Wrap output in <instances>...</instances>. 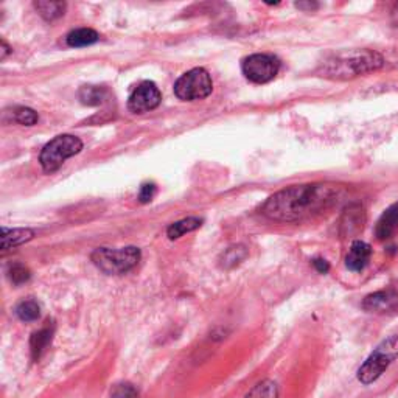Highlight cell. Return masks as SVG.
<instances>
[{"label": "cell", "instance_id": "18", "mask_svg": "<svg viewBox=\"0 0 398 398\" xmlns=\"http://www.w3.org/2000/svg\"><path fill=\"white\" fill-rule=\"evenodd\" d=\"M364 226V210L360 206H350L347 209L343 218V229H345L347 234H355L360 232Z\"/></svg>", "mask_w": 398, "mask_h": 398}, {"label": "cell", "instance_id": "15", "mask_svg": "<svg viewBox=\"0 0 398 398\" xmlns=\"http://www.w3.org/2000/svg\"><path fill=\"white\" fill-rule=\"evenodd\" d=\"M248 257V249L243 246V244H237V246L227 248L226 251L221 254L220 257V266L224 269H232L243 263Z\"/></svg>", "mask_w": 398, "mask_h": 398}, {"label": "cell", "instance_id": "16", "mask_svg": "<svg viewBox=\"0 0 398 398\" xmlns=\"http://www.w3.org/2000/svg\"><path fill=\"white\" fill-rule=\"evenodd\" d=\"M202 220L196 218V217H190V218H184L181 221H176L172 226L167 229V235L170 240H178L182 235L189 234V232H193L201 227Z\"/></svg>", "mask_w": 398, "mask_h": 398}, {"label": "cell", "instance_id": "3", "mask_svg": "<svg viewBox=\"0 0 398 398\" xmlns=\"http://www.w3.org/2000/svg\"><path fill=\"white\" fill-rule=\"evenodd\" d=\"M94 265L107 276H120L134 268L140 260V249L135 246L109 249L98 248L90 255Z\"/></svg>", "mask_w": 398, "mask_h": 398}, {"label": "cell", "instance_id": "11", "mask_svg": "<svg viewBox=\"0 0 398 398\" xmlns=\"http://www.w3.org/2000/svg\"><path fill=\"white\" fill-rule=\"evenodd\" d=\"M398 230V202L392 204L390 207L384 210L381 215L377 227H375V235L378 240H388Z\"/></svg>", "mask_w": 398, "mask_h": 398}, {"label": "cell", "instance_id": "24", "mask_svg": "<svg viewBox=\"0 0 398 398\" xmlns=\"http://www.w3.org/2000/svg\"><path fill=\"white\" fill-rule=\"evenodd\" d=\"M155 195H156V185L152 184V182H146V184L140 187L139 201L142 204H146V202H150L152 198H155Z\"/></svg>", "mask_w": 398, "mask_h": 398}, {"label": "cell", "instance_id": "23", "mask_svg": "<svg viewBox=\"0 0 398 398\" xmlns=\"http://www.w3.org/2000/svg\"><path fill=\"white\" fill-rule=\"evenodd\" d=\"M16 120L21 124H25V127H33V124L38 123L39 116L35 111L30 109V107H19L16 111Z\"/></svg>", "mask_w": 398, "mask_h": 398}, {"label": "cell", "instance_id": "25", "mask_svg": "<svg viewBox=\"0 0 398 398\" xmlns=\"http://www.w3.org/2000/svg\"><path fill=\"white\" fill-rule=\"evenodd\" d=\"M313 266H315L317 272H321V274H327L328 269H330V265L327 260L323 258H315L313 260Z\"/></svg>", "mask_w": 398, "mask_h": 398}, {"label": "cell", "instance_id": "26", "mask_svg": "<svg viewBox=\"0 0 398 398\" xmlns=\"http://www.w3.org/2000/svg\"><path fill=\"white\" fill-rule=\"evenodd\" d=\"M390 18H392V24L398 27V3H395V7L390 11Z\"/></svg>", "mask_w": 398, "mask_h": 398}, {"label": "cell", "instance_id": "5", "mask_svg": "<svg viewBox=\"0 0 398 398\" xmlns=\"http://www.w3.org/2000/svg\"><path fill=\"white\" fill-rule=\"evenodd\" d=\"M83 150V142L75 135L62 134L50 140L47 145L42 148L39 162L45 173H55L62 167L67 159L77 156Z\"/></svg>", "mask_w": 398, "mask_h": 398}, {"label": "cell", "instance_id": "8", "mask_svg": "<svg viewBox=\"0 0 398 398\" xmlns=\"http://www.w3.org/2000/svg\"><path fill=\"white\" fill-rule=\"evenodd\" d=\"M162 94L152 81L140 83L129 95L128 109L134 114H145L161 105Z\"/></svg>", "mask_w": 398, "mask_h": 398}, {"label": "cell", "instance_id": "9", "mask_svg": "<svg viewBox=\"0 0 398 398\" xmlns=\"http://www.w3.org/2000/svg\"><path fill=\"white\" fill-rule=\"evenodd\" d=\"M362 306L371 313H390L398 308V293L394 289H383L373 294H369L364 299Z\"/></svg>", "mask_w": 398, "mask_h": 398}, {"label": "cell", "instance_id": "10", "mask_svg": "<svg viewBox=\"0 0 398 398\" xmlns=\"http://www.w3.org/2000/svg\"><path fill=\"white\" fill-rule=\"evenodd\" d=\"M371 255H372V248L369 246L367 243H364L361 240L354 241L350 246L349 254H347V257H345L347 269L354 271V272H361L369 265Z\"/></svg>", "mask_w": 398, "mask_h": 398}, {"label": "cell", "instance_id": "2", "mask_svg": "<svg viewBox=\"0 0 398 398\" xmlns=\"http://www.w3.org/2000/svg\"><path fill=\"white\" fill-rule=\"evenodd\" d=\"M384 58L373 50H351L333 55L321 64V77L330 79H351L381 69Z\"/></svg>", "mask_w": 398, "mask_h": 398}, {"label": "cell", "instance_id": "22", "mask_svg": "<svg viewBox=\"0 0 398 398\" xmlns=\"http://www.w3.org/2000/svg\"><path fill=\"white\" fill-rule=\"evenodd\" d=\"M8 274H10L11 282H13L14 285H22V283L30 280V277H31L30 269L25 268V266L21 265V263L11 266Z\"/></svg>", "mask_w": 398, "mask_h": 398}, {"label": "cell", "instance_id": "7", "mask_svg": "<svg viewBox=\"0 0 398 398\" xmlns=\"http://www.w3.org/2000/svg\"><path fill=\"white\" fill-rule=\"evenodd\" d=\"M241 70L251 83L265 84L277 77L280 70V61L274 55L254 53L243 61Z\"/></svg>", "mask_w": 398, "mask_h": 398}, {"label": "cell", "instance_id": "4", "mask_svg": "<svg viewBox=\"0 0 398 398\" xmlns=\"http://www.w3.org/2000/svg\"><path fill=\"white\" fill-rule=\"evenodd\" d=\"M398 358V336H389L375 349L358 371V380L371 384L383 375Z\"/></svg>", "mask_w": 398, "mask_h": 398}, {"label": "cell", "instance_id": "19", "mask_svg": "<svg viewBox=\"0 0 398 398\" xmlns=\"http://www.w3.org/2000/svg\"><path fill=\"white\" fill-rule=\"evenodd\" d=\"M107 96V89L103 86H83L79 89V100L83 105L98 106Z\"/></svg>", "mask_w": 398, "mask_h": 398}, {"label": "cell", "instance_id": "21", "mask_svg": "<svg viewBox=\"0 0 398 398\" xmlns=\"http://www.w3.org/2000/svg\"><path fill=\"white\" fill-rule=\"evenodd\" d=\"M246 398H278L277 384L271 380L260 381L258 384H255L254 388L249 390Z\"/></svg>", "mask_w": 398, "mask_h": 398}, {"label": "cell", "instance_id": "20", "mask_svg": "<svg viewBox=\"0 0 398 398\" xmlns=\"http://www.w3.org/2000/svg\"><path fill=\"white\" fill-rule=\"evenodd\" d=\"M16 316L19 317L21 321L24 322H33L39 319V316H41V308H39V305L36 300L33 299H25L16 305Z\"/></svg>", "mask_w": 398, "mask_h": 398}, {"label": "cell", "instance_id": "1", "mask_svg": "<svg viewBox=\"0 0 398 398\" xmlns=\"http://www.w3.org/2000/svg\"><path fill=\"white\" fill-rule=\"evenodd\" d=\"M343 198L334 184L293 185L272 195L263 206V215L280 223H299L332 209Z\"/></svg>", "mask_w": 398, "mask_h": 398}, {"label": "cell", "instance_id": "14", "mask_svg": "<svg viewBox=\"0 0 398 398\" xmlns=\"http://www.w3.org/2000/svg\"><path fill=\"white\" fill-rule=\"evenodd\" d=\"M100 39V35L92 28H78L67 35L66 41L69 47H88Z\"/></svg>", "mask_w": 398, "mask_h": 398}, {"label": "cell", "instance_id": "6", "mask_svg": "<svg viewBox=\"0 0 398 398\" xmlns=\"http://www.w3.org/2000/svg\"><path fill=\"white\" fill-rule=\"evenodd\" d=\"M213 81L209 72L201 67L184 73L174 84V95L182 101L204 100L212 94Z\"/></svg>", "mask_w": 398, "mask_h": 398}, {"label": "cell", "instance_id": "12", "mask_svg": "<svg viewBox=\"0 0 398 398\" xmlns=\"http://www.w3.org/2000/svg\"><path fill=\"white\" fill-rule=\"evenodd\" d=\"M53 333H55V326L50 322L44 328L39 330V332L33 333V336L30 339V350H31L33 361H38L39 358L42 356L45 349H47L49 344L52 343Z\"/></svg>", "mask_w": 398, "mask_h": 398}, {"label": "cell", "instance_id": "17", "mask_svg": "<svg viewBox=\"0 0 398 398\" xmlns=\"http://www.w3.org/2000/svg\"><path fill=\"white\" fill-rule=\"evenodd\" d=\"M35 8L45 21H55L64 16L67 3L66 2H53V0H38L35 2Z\"/></svg>", "mask_w": 398, "mask_h": 398}, {"label": "cell", "instance_id": "13", "mask_svg": "<svg viewBox=\"0 0 398 398\" xmlns=\"http://www.w3.org/2000/svg\"><path fill=\"white\" fill-rule=\"evenodd\" d=\"M35 237V232L30 229H7L2 227V249L8 251L16 246H21L27 241H30Z\"/></svg>", "mask_w": 398, "mask_h": 398}, {"label": "cell", "instance_id": "27", "mask_svg": "<svg viewBox=\"0 0 398 398\" xmlns=\"http://www.w3.org/2000/svg\"><path fill=\"white\" fill-rule=\"evenodd\" d=\"M11 52V49L8 47V44L5 42V41H2V55H0V58L2 59H5L7 58V55Z\"/></svg>", "mask_w": 398, "mask_h": 398}]
</instances>
